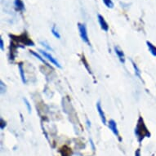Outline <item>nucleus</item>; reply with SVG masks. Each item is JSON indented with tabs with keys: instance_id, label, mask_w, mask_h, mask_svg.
Wrapping results in <instances>:
<instances>
[{
	"instance_id": "12",
	"label": "nucleus",
	"mask_w": 156,
	"mask_h": 156,
	"mask_svg": "<svg viewBox=\"0 0 156 156\" xmlns=\"http://www.w3.org/2000/svg\"><path fill=\"white\" fill-rule=\"evenodd\" d=\"M103 3H105V5L109 8H114V3H113L112 0H102Z\"/></svg>"
},
{
	"instance_id": "18",
	"label": "nucleus",
	"mask_w": 156,
	"mask_h": 156,
	"mask_svg": "<svg viewBox=\"0 0 156 156\" xmlns=\"http://www.w3.org/2000/svg\"><path fill=\"white\" fill-rule=\"evenodd\" d=\"M0 48H1V50H3V38H0Z\"/></svg>"
},
{
	"instance_id": "4",
	"label": "nucleus",
	"mask_w": 156,
	"mask_h": 156,
	"mask_svg": "<svg viewBox=\"0 0 156 156\" xmlns=\"http://www.w3.org/2000/svg\"><path fill=\"white\" fill-rule=\"evenodd\" d=\"M97 17H98V21H99V24H100L101 29H102L104 31H108V30H109V26H108V24L106 23V21H105V20L104 19V17H103L101 15H100V14H98Z\"/></svg>"
},
{
	"instance_id": "13",
	"label": "nucleus",
	"mask_w": 156,
	"mask_h": 156,
	"mask_svg": "<svg viewBox=\"0 0 156 156\" xmlns=\"http://www.w3.org/2000/svg\"><path fill=\"white\" fill-rule=\"evenodd\" d=\"M30 53L32 54L33 56H36V57H37V58H38V59L39 60V61H41V62H43V63H44V64L46 65V66H48V63H47V62H45V61H44V60L43 59V58H42L41 56H39V55H38V53H36V52H34V51H30Z\"/></svg>"
},
{
	"instance_id": "9",
	"label": "nucleus",
	"mask_w": 156,
	"mask_h": 156,
	"mask_svg": "<svg viewBox=\"0 0 156 156\" xmlns=\"http://www.w3.org/2000/svg\"><path fill=\"white\" fill-rule=\"evenodd\" d=\"M146 44H147V47H148L149 51H150L153 56H156V47L154 46L153 44L148 41L146 42Z\"/></svg>"
},
{
	"instance_id": "10",
	"label": "nucleus",
	"mask_w": 156,
	"mask_h": 156,
	"mask_svg": "<svg viewBox=\"0 0 156 156\" xmlns=\"http://www.w3.org/2000/svg\"><path fill=\"white\" fill-rule=\"evenodd\" d=\"M19 70H20V73H21V80L24 83H26V76H25V71H24L23 67H22V65L20 64L19 65Z\"/></svg>"
},
{
	"instance_id": "8",
	"label": "nucleus",
	"mask_w": 156,
	"mask_h": 156,
	"mask_svg": "<svg viewBox=\"0 0 156 156\" xmlns=\"http://www.w3.org/2000/svg\"><path fill=\"white\" fill-rule=\"evenodd\" d=\"M14 5H15L16 10L21 11V12L25 10V4H24L22 0H15L14 1Z\"/></svg>"
},
{
	"instance_id": "17",
	"label": "nucleus",
	"mask_w": 156,
	"mask_h": 156,
	"mask_svg": "<svg viewBox=\"0 0 156 156\" xmlns=\"http://www.w3.org/2000/svg\"><path fill=\"white\" fill-rule=\"evenodd\" d=\"M40 44H41L42 45H43V46H44V47H45V48H47L48 49V50H51V48H50V47L48 46V44H45L44 42H40Z\"/></svg>"
},
{
	"instance_id": "19",
	"label": "nucleus",
	"mask_w": 156,
	"mask_h": 156,
	"mask_svg": "<svg viewBox=\"0 0 156 156\" xmlns=\"http://www.w3.org/2000/svg\"><path fill=\"white\" fill-rule=\"evenodd\" d=\"M135 156H141V151L140 150H137V151H136V154H135Z\"/></svg>"
},
{
	"instance_id": "5",
	"label": "nucleus",
	"mask_w": 156,
	"mask_h": 156,
	"mask_svg": "<svg viewBox=\"0 0 156 156\" xmlns=\"http://www.w3.org/2000/svg\"><path fill=\"white\" fill-rule=\"evenodd\" d=\"M109 128H110V129L113 132V133L115 134L117 137H119V131H118V128H117V125H116V123H115V121L113 120V119H111V120H110V122H109ZM119 140H120V138H119Z\"/></svg>"
},
{
	"instance_id": "3",
	"label": "nucleus",
	"mask_w": 156,
	"mask_h": 156,
	"mask_svg": "<svg viewBox=\"0 0 156 156\" xmlns=\"http://www.w3.org/2000/svg\"><path fill=\"white\" fill-rule=\"evenodd\" d=\"M39 51H40V53H41L42 55H43V56L45 57V58H47V59L48 60V61H50V62H51L52 64L55 65L56 66L59 67V68H61V67H62L61 66V65L59 64V62H57V61H56V60L55 59V58H54L53 56H51V55H50L49 53H48L47 51H43V50H39Z\"/></svg>"
},
{
	"instance_id": "2",
	"label": "nucleus",
	"mask_w": 156,
	"mask_h": 156,
	"mask_svg": "<svg viewBox=\"0 0 156 156\" xmlns=\"http://www.w3.org/2000/svg\"><path fill=\"white\" fill-rule=\"evenodd\" d=\"M78 28H79V30H80V37L82 38L83 41L84 42V43H86V44H90L89 39H88V36H87L86 26H85L84 24L79 23L78 24Z\"/></svg>"
},
{
	"instance_id": "16",
	"label": "nucleus",
	"mask_w": 156,
	"mask_h": 156,
	"mask_svg": "<svg viewBox=\"0 0 156 156\" xmlns=\"http://www.w3.org/2000/svg\"><path fill=\"white\" fill-rule=\"evenodd\" d=\"M0 86H1V93H3L6 91V87L4 86V83H3V81L0 82Z\"/></svg>"
},
{
	"instance_id": "14",
	"label": "nucleus",
	"mask_w": 156,
	"mask_h": 156,
	"mask_svg": "<svg viewBox=\"0 0 156 156\" xmlns=\"http://www.w3.org/2000/svg\"><path fill=\"white\" fill-rule=\"evenodd\" d=\"M51 33H52V34H53L56 38H61V35H60V34L58 33V31L56 30V26H52V28H51Z\"/></svg>"
},
{
	"instance_id": "7",
	"label": "nucleus",
	"mask_w": 156,
	"mask_h": 156,
	"mask_svg": "<svg viewBox=\"0 0 156 156\" xmlns=\"http://www.w3.org/2000/svg\"><path fill=\"white\" fill-rule=\"evenodd\" d=\"M115 53L117 54V56H118L119 59L120 61L122 63H124L125 62V57H124V54H123V51L119 49L118 47H115Z\"/></svg>"
},
{
	"instance_id": "15",
	"label": "nucleus",
	"mask_w": 156,
	"mask_h": 156,
	"mask_svg": "<svg viewBox=\"0 0 156 156\" xmlns=\"http://www.w3.org/2000/svg\"><path fill=\"white\" fill-rule=\"evenodd\" d=\"M23 101H24V102H25V104H26V107H27V109H28V112L30 113L31 112V106H30V102H29L28 100H27L26 98H24Z\"/></svg>"
},
{
	"instance_id": "11",
	"label": "nucleus",
	"mask_w": 156,
	"mask_h": 156,
	"mask_svg": "<svg viewBox=\"0 0 156 156\" xmlns=\"http://www.w3.org/2000/svg\"><path fill=\"white\" fill-rule=\"evenodd\" d=\"M132 63H133V68H134V69H135V74L136 76L138 77L139 79H141V72H140V70H139L138 67L136 66V65L134 63V62L132 61Z\"/></svg>"
},
{
	"instance_id": "1",
	"label": "nucleus",
	"mask_w": 156,
	"mask_h": 156,
	"mask_svg": "<svg viewBox=\"0 0 156 156\" xmlns=\"http://www.w3.org/2000/svg\"><path fill=\"white\" fill-rule=\"evenodd\" d=\"M135 134L137 136L139 141H141V140L145 137V136H150V133L147 130V128L144 124L143 119L141 118L139 119L138 123L136 125V128L135 129Z\"/></svg>"
},
{
	"instance_id": "6",
	"label": "nucleus",
	"mask_w": 156,
	"mask_h": 156,
	"mask_svg": "<svg viewBox=\"0 0 156 156\" xmlns=\"http://www.w3.org/2000/svg\"><path fill=\"white\" fill-rule=\"evenodd\" d=\"M97 111H98V113H99V115H100L101 119V121H102V123H104V124H106V119H105V114H104L102 109H101L100 101H98V102L97 103Z\"/></svg>"
}]
</instances>
